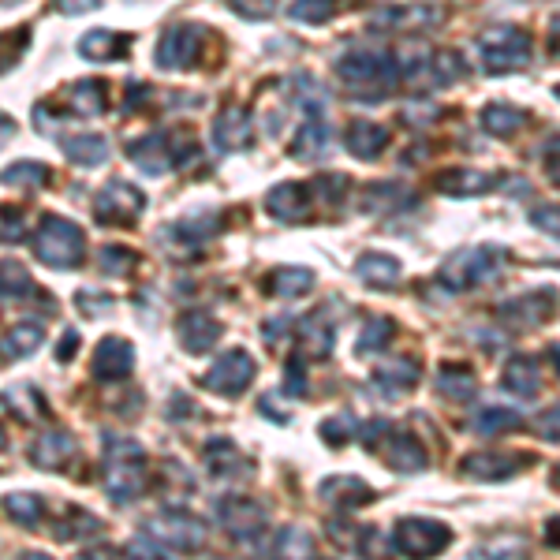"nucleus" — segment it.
Returning <instances> with one entry per match:
<instances>
[{
	"label": "nucleus",
	"mask_w": 560,
	"mask_h": 560,
	"mask_svg": "<svg viewBox=\"0 0 560 560\" xmlns=\"http://www.w3.org/2000/svg\"><path fill=\"white\" fill-rule=\"evenodd\" d=\"M105 493L116 504L135 501L146 490V448L135 437L105 434Z\"/></svg>",
	"instance_id": "1"
},
{
	"label": "nucleus",
	"mask_w": 560,
	"mask_h": 560,
	"mask_svg": "<svg viewBox=\"0 0 560 560\" xmlns=\"http://www.w3.org/2000/svg\"><path fill=\"white\" fill-rule=\"evenodd\" d=\"M508 266V254L501 247H467L445 258V266L437 269V284H445L448 292H471L475 284H493Z\"/></svg>",
	"instance_id": "2"
},
{
	"label": "nucleus",
	"mask_w": 560,
	"mask_h": 560,
	"mask_svg": "<svg viewBox=\"0 0 560 560\" xmlns=\"http://www.w3.org/2000/svg\"><path fill=\"white\" fill-rule=\"evenodd\" d=\"M34 254L49 269H79L86 254L83 228L75 221H68V217L49 213V217H42V228L34 236Z\"/></svg>",
	"instance_id": "3"
},
{
	"label": "nucleus",
	"mask_w": 560,
	"mask_h": 560,
	"mask_svg": "<svg viewBox=\"0 0 560 560\" xmlns=\"http://www.w3.org/2000/svg\"><path fill=\"white\" fill-rule=\"evenodd\" d=\"M336 75L344 79V86H351L355 94H366V98H381L396 79V60L392 53H374V49H351L336 60Z\"/></svg>",
	"instance_id": "4"
},
{
	"label": "nucleus",
	"mask_w": 560,
	"mask_h": 560,
	"mask_svg": "<svg viewBox=\"0 0 560 560\" xmlns=\"http://www.w3.org/2000/svg\"><path fill=\"white\" fill-rule=\"evenodd\" d=\"M478 56L486 75H508L531 64V34L519 27H490L478 38Z\"/></svg>",
	"instance_id": "5"
},
{
	"label": "nucleus",
	"mask_w": 560,
	"mask_h": 560,
	"mask_svg": "<svg viewBox=\"0 0 560 560\" xmlns=\"http://www.w3.org/2000/svg\"><path fill=\"white\" fill-rule=\"evenodd\" d=\"M146 534L157 538L168 553H176V549H202L206 546L210 527H206L198 516H191V512H183V508H168V512H161V516L150 519Z\"/></svg>",
	"instance_id": "6"
},
{
	"label": "nucleus",
	"mask_w": 560,
	"mask_h": 560,
	"mask_svg": "<svg viewBox=\"0 0 560 560\" xmlns=\"http://www.w3.org/2000/svg\"><path fill=\"white\" fill-rule=\"evenodd\" d=\"M392 549L404 553V557H434L441 549H448L452 531L437 519H400L396 531H392Z\"/></svg>",
	"instance_id": "7"
},
{
	"label": "nucleus",
	"mask_w": 560,
	"mask_h": 560,
	"mask_svg": "<svg viewBox=\"0 0 560 560\" xmlns=\"http://www.w3.org/2000/svg\"><path fill=\"white\" fill-rule=\"evenodd\" d=\"M202 42H206V27H198V23H172L165 30V38H161V45H157L154 64L161 71L195 68Z\"/></svg>",
	"instance_id": "8"
},
{
	"label": "nucleus",
	"mask_w": 560,
	"mask_h": 560,
	"mask_svg": "<svg viewBox=\"0 0 560 560\" xmlns=\"http://www.w3.org/2000/svg\"><path fill=\"white\" fill-rule=\"evenodd\" d=\"M258 374V363H254V355L247 348H228L217 355V363L206 370V378L202 385L213 389L217 396H239V392L247 389Z\"/></svg>",
	"instance_id": "9"
},
{
	"label": "nucleus",
	"mask_w": 560,
	"mask_h": 560,
	"mask_svg": "<svg viewBox=\"0 0 560 560\" xmlns=\"http://www.w3.org/2000/svg\"><path fill=\"white\" fill-rule=\"evenodd\" d=\"M217 516H221L224 531L232 534L236 542H243V546H258V538L266 534V504L251 501V497H224L217 504Z\"/></svg>",
	"instance_id": "10"
},
{
	"label": "nucleus",
	"mask_w": 560,
	"mask_h": 560,
	"mask_svg": "<svg viewBox=\"0 0 560 560\" xmlns=\"http://www.w3.org/2000/svg\"><path fill=\"white\" fill-rule=\"evenodd\" d=\"M142 210H146V195L127 180H109L98 191V202H94V217L101 224H127Z\"/></svg>",
	"instance_id": "11"
},
{
	"label": "nucleus",
	"mask_w": 560,
	"mask_h": 560,
	"mask_svg": "<svg viewBox=\"0 0 560 560\" xmlns=\"http://www.w3.org/2000/svg\"><path fill=\"white\" fill-rule=\"evenodd\" d=\"M251 112L239 109V105H228L224 112H217L210 135H213V150L217 154H236V150H247L251 146Z\"/></svg>",
	"instance_id": "12"
},
{
	"label": "nucleus",
	"mask_w": 560,
	"mask_h": 560,
	"mask_svg": "<svg viewBox=\"0 0 560 560\" xmlns=\"http://www.w3.org/2000/svg\"><path fill=\"white\" fill-rule=\"evenodd\" d=\"M135 370V348L124 336H105L94 351V378L98 381H124Z\"/></svg>",
	"instance_id": "13"
},
{
	"label": "nucleus",
	"mask_w": 560,
	"mask_h": 560,
	"mask_svg": "<svg viewBox=\"0 0 560 560\" xmlns=\"http://www.w3.org/2000/svg\"><path fill=\"white\" fill-rule=\"evenodd\" d=\"M127 157H131V165L142 168L146 176H165L172 172V150H168V131H150V135H142L127 146Z\"/></svg>",
	"instance_id": "14"
},
{
	"label": "nucleus",
	"mask_w": 560,
	"mask_h": 560,
	"mask_svg": "<svg viewBox=\"0 0 560 560\" xmlns=\"http://www.w3.org/2000/svg\"><path fill=\"white\" fill-rule=\"evenodd\" d=\"M519 460L516 452H471L460 460V471L475 482H504L519 471Z\"/></svg>",
	"instance_id": "15"
},
{
	"label": "nucleus",
	"mask_w": 560,
	"mask_h": 560,
	"mask_svg": "<svg viewBox=\"0 0 560 560\" xmlns=\"http://www.w3.org/2000/svg\"><path fill=\"white\" fill-rule=\"evenodd\" d=\"M318 497L325 504H333L336 512H351V508H363V504L374 501V490L355 475H333L318 486Z\"/></svg>",
	"instance_id": "16"
},
{
	"label": "nucleus",
	"mask_w": 560,
	"mask_h": 560,
	"mask_svg": "<svg viewBox=\"0 0 560 560\" xmlns=\"http://www.w3.org/2000/svg\"><path fill=\"white\" fill-rule=\"evenodd\" d=\"M501 183V176H493V172H482V168H445L441 176H437V191H445L452 198H475V195H486Z\"/></svg>",
	"instance_id": "17"
},
{
	"label": "nucleus",
	"mask_w": 560,
	"mask_h": 560,
	"mask_svg": "<svg viewBox=\"0 0 560 560\" xmlns=\"http://www.w3.org/2000/svg\"><path fill=\"white\" fill-rule=\"evenodd\" d=\"M217 228H221L217 210H191L183 221L168 224V239H172V243H180L183 251H191V247H202L206 239L217 236Z\"/></svg>",
	"instance_id": "18"
},
{
	"label": "nucleus",
	"mask_w": 560,
	"mask_h": 560,
	"mask_svg": "<svg viewBox=\"0 0 560 560\" xmlns=\"http://www.w3.org/2000/svg\"><path fill=\"white\" fill-rule=\"evenodd\" d=\"M419 378H422L419 363H415V359H404V355L374 370V385L381 389L385 400H400V396H407V392L419 385Z\"/></svg>",
	"instance_id": "19"
},
{
	"label": "nucleus",
	"mask_w": 560,
	"mask_h": 560,
	"mask_svg": "<svg viewBox=\"0 0 560 560\" xmlns=\"http://www.w3.org/2000/svg\"><path fill=\"white\" fill-rule=\"evenodd\" d=\"M344 146L359 161H378L389 150V127L374 124V120H355L348 127V135H344Z\"/></svg>",
	"instance_id": "20"
},
{
	"label": "nucleus",
	"mask_w": 560,
	"mask_h": 560,
	"mask_svg": "<svg viewBox=\"0 0 560 560\" xmlns=\"http://www.w3.org/2000/svg\"><path fill=\"white\" fill-rule=\"evenodd\" d=\"M553 314V292H527V295H516V299H508L501 303V318L508 325H519V329H531V325H542Z\"/></svg>",
	"instance_id": "21"
},
{
	"label": "nucleus",
	"mask_w": 560,
	"mask_h": 560,
	"mask_svg": "<svg viewBox=\"0 0 560 560\" xmlns=\"http://www.w3.org/2000/svg\"><path fill=\"white\" fill-rule=\"evenodd\" d=\"M221 336V322L206 310H187L180 318V344L191 355H206Z\"/></svg>",
	"instance_id": "22"
},
{
	"label": "nucleus",
	"mask_w": 560,
	"mask_h": 560,
	"mask_svg": "<svg viewBox=\"0 0 560 560\" xmlns=\"http://www.w3.org/2000/svg\"><path fill=\"white\" fill-rule=\"evenodd\" d=\"M266 210L277 221H303L310 213V187L307 183H277L266 198Z\"/></svg>",
	"instance_id": "23"
},
{
	"label": "nucleus",
	"mask_w": 560,
	"mask_h": 560,
	"mask_svg": "<svg viewBox=\"0 0 560 560\" xmlns=\"http://www.w3.org/2000/svg\"><path fill=\"white\" fill-rule=\"evenodd\" d=\"M131 38L120 34V30H86L83 38H79V56L83 60H98V64H109V60H124L131 49Z\"/></svg>",
	"instance_id": "24"
},
{
	"label": "nucleus",
	"mask_w": 560,
	"mask_h": 560,
	"mask_svg": "<svg viewBox=\"0 0 560 560\" xmlns=\"http://www.w3.org/2000/svg\"><path fill=\"white\" fill-rule=\"evenodd\" d=\"M329 307L333 303H325L318 307L314 314H307L303 322H299V333H303V355H314V359H325L329 351H333V336H336V318H329Z\"/></svg>",
	"instance_id": "25"
},
{
	"label": "nucleus",
	"mask_w": 560,
	"mask_h": 560,
	"mask_svg": "<svg viewBox=\"0 0 560 560\" xmlns=\"http://www.w3.org/2000/svg\"><path fill=\"white\" fill-rule=\"evenodd\" d=\"M75 456V437L64 434V430H53V434H42L30 448V460L34 467H42V471H60V467H68V460Z\"/></svg>",
	"instance_id": "26"
},
{
	"label": "nucleus",
	"mask_w": 560,
	"mask_h": 560,
	"mask_svg": "<svg viewBox=\"0 0 560 560\" xmlns=\"http://www.w3.org/2000/svg\"><path fill=\"white\" fill-rule=\"evenodd\" d=\"M42 344H45L42 322H15L8 333L0 336V355L12 359V363H19V359H30Z\"/></svg>",
	"instance_id": "27"
},
{
	"label": "nucleus",
	"mask_w": 560,
	"mask_h": 560,
	"mask_svg": "<svg viewBox=\"0 0 560 560\" xmlns=\"http://www.w3.org/2000/svg\"><path fill=\"white\" fill-rule=\"evenodd\" d=\"M333 150V131L325 124L322 116H310L307 124L299 127V135L292 142V157L295 161H318Z\"/></svg>",
	"instance_id": "28"
},
{
	"label": "nucleus",
	"mask_w": 560,
	"mask_h": 560,
	"mask_svg": "<svg viewBox=\"0 0 560 560\" xmlns=\"http://www.w3.org/2000/svg\"><path fill=\"white\" fill-rule=\"evenodd\" d=\"M437 389L445 400H456V404H471L478 396V378L471 366L463 363H441L437 370Z\"/></svg>",
	"instance_id": "29"
},
{
	"label": "nucleus",
	"mask_w": 560,
	"mask_h": 560,
	"mask_svg": "<svg viewBox=\"0 0 560 560\" xmlns=\"http://www.w3.org/2000/svg\"><path fill=\"white\" fill-rule=\"evenodd\" d=\"M60 150H64L71 165L79 168H98L112 157V146L105 135H68V139L60 142Z\"/></svg>",
	"instance_id": "30"
},
{
	"label": "nucleus",
	"mask_w": 560,
	"mask_h": 560,
	"mask_svg": "<svg viewBox=\"0 0 560 560\" xmlns=\"http://www.w3.org/2000/svg\"><path fill=\"white\" fill-rule=\"evenodd\" d=\"M385 460H389L392 471H404V475H415V471H426V448L415 441L411 434H392L389 430V445H385Z\"/></svg>",
	"instance_id": "31"
},
{
	"label": "nucleus",
	"mask_w": 560,
	"mask_h": 560,
	"mask_svg": "<svg viewBox=\"0 0 560 560\" xmlns=\"http://www.w3.org/2000/svg\"><path fill=\"white\" fill-rule=\"evenodd\" d=\"M504 389L516 392V400H531L542 392V370H538V359L531 355H516L512 363L504 366Z\"/></svg>",
	"instance_id": "32"
},
{
	"label": "nucleus",
	"mask_w": 560,
	"mask_h": 560,
	"mask_svg": "<svg viewBox=\"0 0 560 560\" xmlns=\"http://www.w3.org/2000/svg\"><path fill=\"white\" fill-rule=\"evenodd\" d=\"M400 262L392 258V254H378V251H370L363 254L359 262H355V277L366 280L370 288H378V292H385V288H392L396 280H400Z\"/></svg>",
	"instance_id": "33"
},
{
	"label": "nucleus",
	"mask_w": 560,
	"mask_h": 560,
	"mask_svg": "<svg viewBox=\"0 0 560 560\" xmlns=\"http://www.w3.org/2000/svg\"><path fill=\"white\" fill-rule=\"evenodd\" d=\"M206 463H210V471L217 478H243L251 475V463L243 460V452H239L228 437H217L206 445Z\"/></svg>",
	"instance_id": "34"
},
{
	"label": "nucleus",
	"mask_w": 560,
	"mask_h": 560,
	"mask_svg": "<svg viewBox=\"0 0 560 560\" xmlns=\"http://www.w3.org/2000/svg\"><path fill=\"white\" fill-rule=\"evenodd\" d=\"M441 8L434 4H415V8H381L374 15V27L378 30H400V27H434Z\"/></svg>",
	"instance_id": "35"
},
{
	"label": "nucleus",
	"mask_w": 560,
	"mask_h": 560,
	"mask_svg": "<svg viewBox=\"0 0 560 560\" xmlns=\"http://www.w3.org/2000/svg\"><path fill=\"white\" fill-rule=\"evenodd\" d=\"M404 206H415V198L407 191L404 183L385 180V183H370L363 195V210L366 213H392V210H404Z\"/></svg>",
	"instance_id": "36"
},
{
	"label": "nucleus",
	"mask_w": 560,
	"mask_h": 560,
	"mask_svg": "<svg viewBox=\"0 0 560 560\" xmlns=\"http://www.w3.org/2000/svg\"><path fill=\"white\" fill-rule=\"evenodd\" d=\"M426 71H430V79H434L437 86H452L467 75V60H463V53H456V49H437V53L426 56ZM426 71H422V75H426Z\"/></svg>",
	"instance_id": "37"
},
{
	"label": "nucleus",
	"mask_w": 560,
	"mask_h": 560,
	"mask_svg": "<svg viewBox=\"0 0 560 560\" xmlns=\"http://www.w3.org/2000/svg\"><path fill=\"white\" fill-rule=\"evenodd\" d=\"M478 120H482V127L490 131L493 139H508V135H516L519 127L527 124V112L516 109V105H486Z\"/></svg>",
	"instance_id": "38"
},
{
	"label": "nucleus",
	"mask_w": 560,
	"mask_h": 560,
	"mask_svg": "<svg viewBox=\"0 0 560 560\" xmlns=\"http://www.w3.org/2000/svg\"><path fill=\"white\" fill-rule=\"evenodd\" d=\"M519 411L516 407H482L478 411L475 419H471V430H475L478 437H497V434H504V430H516L519 426Z\"/></svg>",
	"instance_id": "39"
},
{
	"label": "nucleus",
	"mask_w": 560,
	"mask_h": 560,
	"mask_svg": "<svg viewBox=\"0 0 560 560\" xmlns=\"http://www.w3.org/2000/svg\"><path fill=\"white\" fill-rule=\"evenodd\" d=\"M314 284V273L303 266H280L269 273V292H277L280 299H295Z\"/></svg>",
	"instance_id": "40"
},
{
	"label": "nucleus",
	"mask_w": 560,
	"mask_h": 560,
	"mask_svg": "<svg viewBox=\"0 0 560 560\" xmlns=\"http://www.w3.org/2000/svg\"><path fill=\"white\" fill-rule=\"evenodd\" d=\"M0 295L4 299H30L34 295V280H30V269L15 258H4L0 262Z\"/></svg>",
	"instance_id": "41"
},
{
	"label": "nucleus",
	"mask_w": 560,
	"mask_h": 560,
	"mask_svg": "<svg viewBox=\"0 0 560 560\" xmlns=\"http://www.w3.org/2000/svg\"><path fill=\"white\" fill-rule=\"evenodd\" d=\"M68 101L79 116H98V112H105V86L98 79H83L68 90Z\"/></svg>",
	"instance_id": "42"
},
{
	"label": "nucleus",
	"mask_w": 560,
	"mask_h": 560,
	"mask_svg": "<svg viewBox=\"0 0 560 560\" xmlns=\"http://www.w3.org/2000/svg\"><path fill=\"white\" fill-rule=\"evenodd\" d=\"M0 183L4 187H45L49 183V165L42 161H15L0 172Z\"/></svg>",
	"instance_id": "43"
},
{
	"label": "nucleus",
	"mask_w": 560,
	"mask_h": 560,
	"mask_svg": "<svg viewBox=\"0 0 560 560\" xmlns=\"http://www.w3.org/2000/svg\"><path fill=\"white\" fill-rule=\"evenodd\" d=\"M340 8V0H292L288 4V19L307 23V27H322L333 19V12Z\"/></svg>",
	"instance_id": "44"
},
{
	"label": "nucleus",
	"mask_w": 560,
	"mask_h": 560,
	"mask_svg": "<svg viewBox=\"0 0 560 560\" xmlns=\"http://www.w3.org/2000/svg\"><path fill=\"white\" fill-rule=\"evenodd\" d=\"M4 512H8V519H15L19 527H34L38 519H42V497L38 493H8L4 497Z\"/></svg>",
	"instance_id": "45"
},
{
	"label": "nucleus",
	"mask_w": 560,
	"mask_h": 560,
	"mask_svg": "<svg viewBox=\"0 0 560 560\" xmlns=\"http://www.w3.org/2000/svg\"><path fill=\"white\" fill-rule=\"evenodd\" d=\"M392 333H396L392 318H381V314H374V318L363 325V333H359V344H355V351H359V355H378V351L392 340Z\"/></svg>",
	"instance_id": "46"
},
{
	"label": "nucleus",
	"mask_w": 560,
	"mask_h": 560,
	"mask_svg": "<svg viewBox=\"0 0 560 560\" xmlns=\"http://www.w3.org/2000/svg\"><path fill=\"white\" fill-rule=\"evenodd\" d=\"M295 98H299L303 112H310V116H322L325 105H329V90H325L314 75H295Z\"/></svg>",
	"instance_id": "47"
},
{
	"label": "nucleus",
	"mask_w": 560,
	"mask_h": 560,
	"mask_svg": "<svg viewBox=\"0 0 560 560\" xmlns=\"http://www.w3.org/2000/svg\"><path fill=\"white\" fill-rule=\"evenodd\" d=\"M131 266H135V254L127 251L124 243H105L98 251V269L105 277H124Z\"/></svg>",
	"instance_id": "48"
},
{
	"label": "nucleus",
	"mask_w": 560,
	"mask_h": 560,
	"mask_svg": "<svg viewBox=\"0 0 560 560\" xmlns=\"http://www.w3.org/2000/svg\"><path fill=\"white\" fill-rule=\"evenodd\" d=\"M277 549L284 557H310L314 553V538L307 531H299V527H284L277 538Z\"/></svg>",
	"instance_id": "49"
},
{
	"label": "nucleus",
	"mask_w": 560,
	"mask_h": 560,
	"mask_svg": "<svg viewBox=\"0 0 560 560\" xmlns=\"http://www.w3.org/2000/svg\"><path fill=\"white\" fill-rule=\"evenodd\" d=\"M318 434L325 437V445H344V441L355 434V415H351V411H340V415H333V419H325L322 426H318Z\"/></svg>",
	"instance_id": "50"
},
{
	"label": "nucleus",
	"mask_w": 560,
	"mask_h": 560,
	"mask_svg": "<svg viewBox=\"0 0 560 560\" xmlns=\"http://www.w3.org/2000/svg\"><path fill=\"white\" fill-rule=\"evenodd\" d=\"M303 363H307L303 351L288 355V363H284V392L288 396H303L307 392V370H303Z\"/></svg>",
	"instance_id": "51"
},
{
	"label": "nucleus",
	"mask_w": 560,
	"mask_h": 560,
	"mask_svg": "<svg viewBox=\"0 0 560 560\" xmlns=\"http://www.w3.org/2000/svg\"><path fill=\"white\" fill-rule=\"evenodd\" d=\"M75 307L83 310L86 318H98V314L105 318L116 303H112V295H98L94 288H79V295H75Z\"/></svg>",
	"instance_id": "52"
},
{
	"label": "nucleus",
	"mask_w": 560,
	"mask_h": 560,
	"mask_svg": "<svg viewBox=\"0 0 560 560\" xmlns=\"http://www.w3.org/2000/svg\"><path fill=\"white\" fill-rule=\"evenodd\" d=\"M27 236V217L23 210H8V206H0V239H8V243H19V239Z\"/></svg>",
	"instance_id": "53"
},
{
	"label": "nucleus",
	"mask_w": 560,
	"mask_h": 560,
	"mask_svg": "<svg viewBox=\"0 0 560 560\" xmlns=\"http://www.w3.org/2000/svg\"><path fill=\"white\" fill-rule=\"evenodd\" d=\"M232 4V12H239L243 19H251V23H262L269 15L277 12L280 0H228Z\"/></svg>",
	"instance_id": "54"
},
{
	"label": "nucleus",
	"mask_w": 560,
	"mask_h": 560,
	"mask_svg": "<svg viewBox=\"0 0 560 560\" xmlns=\"http://www.w3.org/2000/svg\"><path fill=\"white\" fill-rule=\"evenodd\" d=\"M288 329H292V318H288V314H277V318H269V322L262 325V336H266L269 344H273V340H284V336H288Z\"/></svg>",
	"instance_id": "55"
},
{
	"label": "nucleus",
	"mask_w": 560,
	"mask_h": 560,
	"mask_svg": "<svg viewBox=\"0 0 560 560\" xmlns=\"http://www.w3.org/2000/svg\"><path fill=\"white\" fill-rule=\"evenodd\" d=\"M101 0H53V8L56 12H64V15H83V12H94Z\"/></svg>",
	"instance_id": "56"
},
{
	"label": "nucleus",
	"mask_w": 560,
	"mask_h": 560,
	"mask_svg": "<svg viewBox=\"0 0 560 560\" xmlns=\"http://www.w3.org/2000/svg\"><path fill=\"white\" fill-rule=\"evenodd\" d=\"M531 221L542 224L549 236H557V206H549V210H542V206H538V210L531 213Z\"/></svg>",
	"instance_id": "57"
},
{
	"label": "nucleus",
	"mask_w": 560,
	"mask_h": 560,
	"mask_svg": "<svg viewBox=\"0 0 560 560\" xmlns=\"http://www.w3.org/2000/svg\"><path fill=\"white\" fill-rule=\"evenodd\" d=\"M75 348H79V333L71 329V333L60 336V348H56V359H60V363H64V359H71V355H75Z\"/></svg>",
	"instance_id": "58"
},
{
	"label": "nucleus",
	"mask_w": 560,
	"mask_h": 560,
	"mask_svg": "<svg viewBox=\"0 0 560 560\" xmlns=\"http://www.w3.org/2000/svg\"><path fill=\"white\" fill-rule=\"evenodd\" d=\"M12 135H15V120L0 112V146H8V142H12Z\"/></svg>",
	"instance_id": "59"
},
{
	"label": "nucleus",
	"mask_w": 560,
	"mask_h": 560,
	"mask_svg": "<svg viewBox=\"0 0 560 560\" xmlns=\"http://www.w3.org/2000/svg\"><path fill=\"white\" fill-rule=\"evenodd\" d=\"M0 310H4V295H0Z\"/></svg>",
	"instance_id": "60"
}]
</instances>
